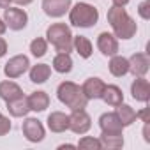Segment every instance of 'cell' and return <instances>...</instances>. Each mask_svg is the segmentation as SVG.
<instances>
[{"mask_svg":"<svg viewBox=\"0 0 150 150\" xmlns=\"http://www.w3.org/2000/svg\"><path fill=\"white\" fill-rule=\"evenodd\" d=\"M108 21H110V25H111L115 35L120 37V39H131V37L136 34V30H138L134 20H132V18L125 13V9H122V7H115V6H113V7L108 11Z\"/></svg>","mask_w":150,"mask_h":150,"instance_id":"1","label":"cell"},{"mask_svg":"<svg viewBox=\"0 0 150 150\" xmlns=\"http://www.w3.org/2000/svg\"><path fill=\"white\" fill-rule=\"evenodd\" d=\"M57 96H58V101L64 103L65 106H69L71 110H85L87 106V97L83 94V90L74 85L71 81H64L58 85V90H57Z\"/></svg>","mask_w":150,"mask_h":150,"instance_id":"2","label":"cell"},{"mask_svg":"<svg viewBox=\"0 0 150 150\" xmlns=\"http://www.w3.org/2000/svg\"><path fill=\"white\" fill-rule=\"evenodd\" d=\"M69 20L74 27H81V28H88L92 25L97 23L99 20V11L90 6V4H76L71 13H69Z\"/></svg>","mask_w":150,"mask_h":150,"instance_id":"3","label":"cell"},{"mask_svg":"<svg viewBox=\"0 0 150 150\" xmlns=\"http://www.w3.org/2000/svg\"><path fill=\"white\" fill-rule=\"evenodd\" d=\"M46 37L60 53H69L72 50V34H71L69 27L64 23L51 25L46 32Z\"/></svg>","mask_w":150,"mask_h":150,"instance_id":"4","label":"cell"},{"mask_svg":"<svg viewBox=\"0 0 150 150\" xmlns=\"http://www.w3.org/2000/svg\"><path fill=\"white\" fill-rule=\"evenodd\" d=\"M27 21H28V16H27V13L23 9H20V7H6L4 23L11 30H21V28H25Z\"/></svg>","mask_w":150,"mask_h":150,"instance_id":"5","label":"cell"},{"mask_svg":"<svg viewBox=\"0 0 150 150\" xmlns=\"http://www.w3.org/2000/svg\"><path fill=\"white\" fill-rule=\"evenodd\" d=\"M92 122L90 117L85 110H72V113L69 115V129L76 134H85L90 129Z\"/></svg>","mask_w":150,"mask_h":150,"instance_id":"6","label":"cell"},{"mask_svg":"<svg viewBox=\"0 0 150 150\" xmlns=\"http://www.w3.org/2000/svg\"><path fill=\"white\" fill-rule=\"evenodd\" d=\"M28 65H30L28 57H25V55H16V57H13V58L6 64L4 74H6L7 78H20L21 74L28 69Z\"/></svg>","mask_w":150,"mask_h":150,"instance_id":"7","label":"cell"},{"mask_svg":"<svg viewBox=\"0 0 150 150\" xmlns=\"http://www.w3.org/2000/svg\"><path fill=\"white\" fill-rule=\"evenodd\" d=\"M21 129H23L25 138L30 143H39V141L44 139V127H42V124L37 118H27L23 122Z\"/></svg>","mask_w":150,"mask_h":150,"instance_id":"8","label":"cell"},{"mask_svg":"<svg viewBox=\"0 0 150 150\" xmlns=\"http://www.w3.org/2000/svg\"><path fill=\"white\" fill-rule=\"evenodd\" d=\"M71 0H42V9L51 18H60L69 11Z\"/></svg>","mask_w":150,"mask_h":150,"instance_id":"9","label":"cell"},{"mask_svg":"<svg viewBox=\"0 0 150 150\" xmlns=\"http://www.w3.org/2000/svg\"><path fill=\"white\" fill-rule=\"evenodd\" d=\"M104 87H106V83L101 78H88L85 81V85L81 87V90H83L87 99H101L103 92H104Z\"/></svg>","mask_w":150,"mask_h":150,"instance_id":"10","label":"cell"},{"mask_svg":"<svg viewBox=\"0 0 150 150\" xmlns=\"http://www.w3.org/2000/svg\"><path fill=\"white\" fill-rule=\"evenodd\" d=\"M97 46H99L101 53H103V55H106V57H113V55H117V53H118V42H117V39H115L111 34H108V32L99 34Z\"/></svg>","mask_w":150,"mask_h":150,"instance_id":"11","label":"cell"},{"mask_svg":"<svg viewBox=\"0 0 150 150\" xmlns=\"http://www.w3.org/2000/svg\"><path fill=\"white\" fill-rule=\"evenodd\" d=\"M148 65H150V62H148V57L145 53H136L129 60V71L134 76H145L148 72Z\"/></svg>","mask_w":150,"mask_h":150,"instance_id":"12","label":"cell"},{"mask_svg":"<svg viewBox=\"0 0 150 150\" xmlns=\"http://www.w3.org/2000/svg\"><path fill=\"white\" fill-rule=\"evenodd\" d=\"M131 94L136 101L139 103H146L150 97V88H148V81L143 76H138L134 80V83L131 85Z\"/></svg>","mask_w":150,"mask_h":150,"instance_id":"13","label":"cell"},{"mask_svg":"<svg viewBox=\"0 0 150 150\" xmlns=\"http://www.w3.org/2000/svg\"><path fill=\"white\" fill-rule=\"evenodd\" d=\"M99 125H101L103 132H122V129H124V125L118 120L117 113H104V115H101Z\"/></svg>","mask_w":150,"mask_h":150,"instance_id":"14","label":"cell"},{"mask_svg":"<svg viewBox=\"0 0 150 150\" xmlns=\"http://www.w3.org/2000/svg\"><path fill=\"white\" fill-rule=\"evenodd\" d=\"M48 127L53 132H64L69 129V115L62 113V111H53L48 117Z\"/></svg>","mask_w":150,"mask_h":150,"instance_id":"15","label":"cell"},{"mask_svg":"<svg viewBox=\"0 0 150 150\" xmlns=\"http://www.w3.org/2000/svg\"><path fill=\"white\" fill-rule=\"evenodd\" d=\"M27 101H28V106H30L32 111H44V110L50 106V97H48V94L42 92V90L30 94V96L27 97Z\"/></svg>","mask_w":150,"mask_h":150,"instance_id":"16","label":"cell"},{"mask_svg":"<svg viewBox=\"0 0 150 150\" xmlns=\"http://www.w3.org/2000/svg\"><path fill=\"white\" fill-rule=\"evenodd\" d=\"M21 96H23L21 88L14 81H2V83H0V97H2L6 103H9L13 99H18Z\"/></svg>","mask_w":150,"mask_h":150,"instance_id":"17","label":"cell"},{"mask_svg":"<svg viewBox=\"0 0 150 150\" xmlns=\"http://www.w3.org/2000/svg\"><path fill=\"white\" fill-rule=\"evenodd\" d=\"M101 99H104V103L110 106H118L120 103H124V94L117 85H106Z\"/></svg>","mask_w":150,"mask_h":150,"instance_id":"18","label":"cell"},{"mask_svg":"<svg viewBox=\"0 0 150 150\" xmlns=\"http://www.w3.org/2000/svg\"><path fill=\"white\" fill-rule=\"evenodd\" d=\"M7 110L13 117H25L28 111H30V106H28V101L27 97H18V99H13L7 103Z\"/></svg>","mask_w":150,"mask_h":150,"instance_id":"19","label":"cell"},{"mask_svg":"<svg viewBox=\"0 0 150 150\" xmlns=\"http://www.w3.org/2000/svg\"><path fill=\"white\" fill-rule=\"evenodd\" d=\"M110 72L113 74V76H117V78L127 74L129 72V60L124 58V57L113 55V58L110 60Z\"/></svg>","mask_w":150,"mask_h":150,"instance_id":"20","label":"cell"},{"mask_svg":"<svg viewBox=\"0 0 150 150\" xmlns=\"http://www.w3.org/2000/svg\"><path fill=\"white\" fill-rule=\"evenodd\" d=\"M117 117H118V120L122 122V125L125 127V125H131L138 117H136V111L131 108V106H127V104H124V103H120L118 106H117Z\"/></svg>","mask_w":150,"mask_h":150,"instance_id":"21","label":"cell"},{"mask_svg":"<svg viewBox=\"0 0 150 150\" xmlns=\"http://www.w3.org/2000/svg\"><path fill=\"white\" fill-rule=\"evenodd\" d=\"M50 74H51V69L50 65L46 64H37L30 69V80L34 83H44L48 78H50Z\"/></svg>","mask_w":150,"mask_h":150,"instance_id":"22","label":"cell"},{"mask_svg":"<svg viewBox=\"0 0 150 150\" xmlns=\"http://www.w3.org/2000/svg\"><path fill=\"white\" fill-rule=\"evenodd\" d=\"M101 145L108 148H120L124 145V136L122 132H103Z\"/></svg>","mask_w":150,"mask_h":150,"instance_id":"23","label":"cell"},{"mask_svg":"<svg viewBox=\"0 0 150 150\" xmlns=\"http://www.w3.org/2000/svg\"><path fill=\"white\" fill-rule=\"evenodd\" d=\"M72 46L76 48V51H78L80 57H83V58H88V57L92 55V42H90L87 37H83V35L74 37V39H72Z\"/></svg>","mask_w":150,"mask_h":150,"instance_id":"24","label":"cell"},{"mask_svg":"<svg viewBox=\"0 0 150 150\" xmlns=\"http://www.w3.org/2000/svg\"><path fill=\"white\" fill-rule=\"evenodd\" d=\"M53 69L57 72H69L72 69V60L69 57V53H58L55 58H53Z\"/></svg>","mask_w":150,"mask_h":150,"instance_id":"25","label":"cell"},{"mask_svg":"<svg viewBox=\"0 0 150 150\" xmlns=\"http://www.w3.org/2000/svg\"><path fill=\"white\" fill-rule=\"evenodd\" d=\"M30 51H32V55L37 57V58H39V57H44L46 51H48V44H46V41L41 39V37L34 39V41L30 42Z\"/></svg>","mask_w":150,"mask_h":150,"instance_id":"26","label":"cell"},{"mask_svg":"<svg viewBox=\"0 0 150 150\" xmlns=\"http://www.w3.org/2000/svg\"><path fill=\"white\" fill-rule=\"evenodd\" d=\"M78 146H80V148H103V145H101V139L88 138V136L81 138V139H80V143H78Z\"/></svg>","mask_w":150,"mask_h":150,"instance_id":"27","label":"cell"},{"mask_svg":"<svg viewBox=\"0 0 150 150\" xmlns=\"http://www.w3.org/2000/svg\"><path fill=\"white\" fill-rule=\"evenodd\" d=\"M138 13H139V16H141L143 20H148V18H150V0H145V2L139 4Z\"/></svg>","mask_w":150,"mask_h":150,"instance_id":"28","label":"cell"},{"mask_svg":"<svg viewBox=\"0 0 150 150\" xmlns=\"http://www.w3.org/2000/svg\"><path fill=\"white\" fill-rule=\"evenodd\" d=\"M9 131H11V122H9V118L0 113V136L7 134Z\"/></svg>","mask_w":150,"mask_h":150,"instance_id":"29","label":"cell"},{"mask_svg":"<svg viewBox=\"0 0 150 150\" xmlns=\"http://www.w3.org/2000/svg\"><path fill=\"white\" fill-rule=\"evenodd\" d=\"M6 53H7V42H6L2 37H0V58H2Z\"/></svg>","mask_w":150,"mask_h":150,"instance_id":"30","label":"cell"},{"mask_svg":"<svg viewBox=\"0 0 150 150\" xmlns=\"http://www.w3.org/2000/svg\"><path fill=\"white\" fill-rule=\"evenodd\" d=\"M111 2H113V6H115V7H124V6L129 2V0H111Z\"/></svg>","mask_w":150,"mask_h":150,"instance_id":"31","label":"cell"},{"mask_svg":"<svg viewBox=\"0 0 150 150\" xmlns=\"http://www.w3.org/2000/svg\"><path fill=\"white\" fill-rule=\"evenodd\" d=\"M136 117H141V120H143V122H150V120H148V117H146V110H143V111L136 113Z\"/></svg>","mask_w":150,"mask_h":150,"instance_id":"32","label":"cell"},{"mask_svg":"<svg viewBox=\"0 0 150 150\" xmlns=\"http://www.w3.org/2000/svg\"><path fill=\"white\" fill-rule=\"evenodd\" d=\"M13 2V0H0V9H6V7H9V4Z\"/></svg>","mask_w":150,"mask_h":150,"instance_id":"33","label":"cell"},{"mask_svg":"<svg viewBox=\"0 0 150 150\" xmlns=\"http://www.w3.org/2000/svg\"><path fill=\"white\" fill-rule=\"evenodd\" d=\"M13 2L20 4V6H27V4H30V2H32V0H13Z\"/></svg>","mask_w":150,"mask_h":150,"instance_id":"34","label":"cell"},{"mask_svg":"<svg viewBox=\"0 0 150 150\" xmlns=\"http://www.w3.org/2000/svg\"><path fill=\"white\" fill-rule=\"evenodd\" d=\"M6 28H7V25H6V23H4L2 20H0V35H2V34L6 32Z\"/></svg>","mask_w":150,"mask_h":150,"instance_id":"35","label":"cell"},{"mask_svg":"<svg viewBox=\"0 0 150 150\" xmlns=\"http://www.w3.org/2000/svg\"><path fill=\"white\" fill-rule=\"evenodd\" d=\"M65 146H67V148H72V146H74V145H60V146H58V148H65Z\"/></svg>","mask_w":150,"mask_h":150,"instance_id":"36","label":"cell"}]
</instances>
